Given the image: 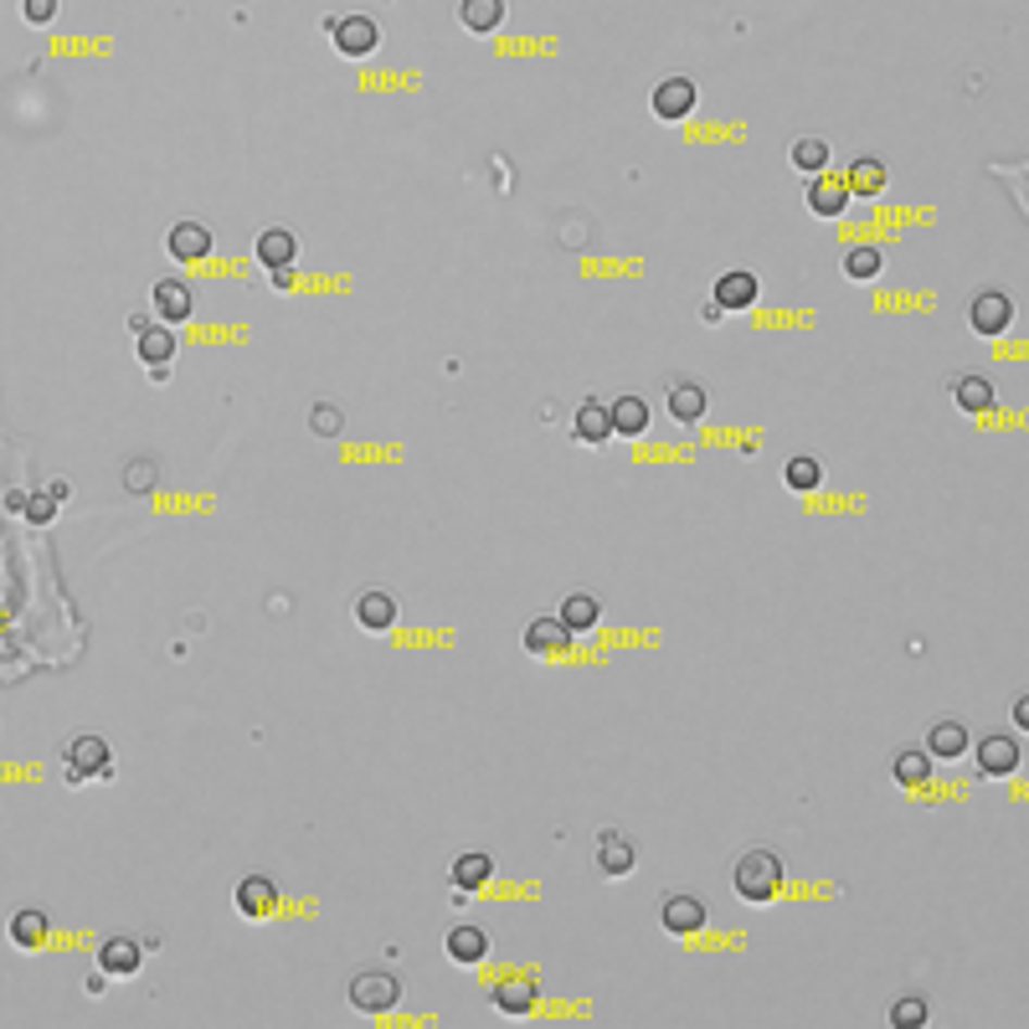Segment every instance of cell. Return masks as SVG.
<instances>
[{"label":"cell","instance_id":"obj_1","mask_svg":"<svg viewBox=\"0 0 1029 1029\" xmlns=\"http://www.w3.org/2000/svg\"><path fill=\"white\" fill-rule=\"evenodd\" d=\"M731 891L746 906H773L777 891H782V855H773V850H741L737 865H731Z\"/></svg>","mask_w":1029,"mask_h":1029},{"label":"cell","instance_id":"obj_2","mask_svg":"<svg viewBox=\"0 0 1029 1029\" xmlns=\"http://www.w3.org/2000/svg\"><path fill=\"white\" fill-rule=\"evenodd\" d=\"M402 999V978L387 968H361L350 978V1009L355 1014H387Z\"/></svg>","mask_w":1029,"mask_h":1029},{"label":"cell","instance_id":"obj_3","mask_svg":"<svg viewBox=\"0 0 1029 1029\" xmlns=\"http://www.w3.org/2000/svg\"><path fill=\"white\" fill-rule=\"evenodd\" d=\"M62 773L67 782H93V777L114 773V757H109V741L103 737H73L62 746Z\"/></svg>","mask_w":1029,"mask_h":1029},{"label":"cell","instance_id":"obj_4","mask_svg":"<svg viewBox=\"0 0 1029 1029\" xmlns=\"http://www.w3.org/2000/svg\"><path fill=\"white\" fill-rule=\"evenodd\" d=\"M1014 325V299L1004 289H978L968 299V330L972 335H1004Z\"/></svg>","mask_w":1029,"mask_h":1029},{"label":"cell","instance_id":"obj_5","mask_svg":"<svg viewBox=\"0 0 1029 1029\" xmlns=\"http://www.w3.org/2000/svg\"><path fill=\"white\" fill-rule=\"evenodd\" d=\"M592 865H598L602 880H623V875H633V865H639V844L628 835H618V829H602L598 844H592Z\"/></svg>","mask_w":1029,"mask_h":1029},{"label":"cell","instance_id":"obj_6","mask_svg":"<svg viewBox=\"0 0 1029 1029\" xmlns=\"http://www.w3.org/2000/svg\"><path fill=\"white\" fill-rule=\"evenodd\" d=\"M233 906H237L242 921H268L284 901H278V886H273L268 875H242L237 891H233Z\"/></svg>","mask_w":1029,"mask_h":1029},{"label":"cell","instance_id":"obj_7","mask_svg":"<svg viewBox=\"0 0 1029 1029\" xmlns=\"http://www.w3.org/2000/svg\"><path fill=\"white\" fill-rule=\"evenodd\" d=\"M972 752H978V773L983 777H1009V773H1019V762H1025V752H1019V741H1014L1009 731H993V737L972 741Z\"/></svg>","mask_w":1029,"mask_h":1029},{"label":"cell","instance_id":"obj_8","mask_svg":"<svg viewBox=\"0 0 1029 1029\" xmlns=\"http://www.w3.org/2000/svg\"><path fill=\"white\" fill-rule=\"evenodd\" d=\"M330 41L346 58H371V52L381 47V26L371 16H340V21H330Z\"/></svg>","mask_w":1029,"mask_h":1029},{"label":"cell","instance_id":"obj_9","mask_svg":"<svg viewBox=\"0 0 1029 1029\" xmlns=\"http://www.w3.org/2000/svg\"><path fill=\"white\" fill-rule=\"evenodd\" d=\"M660 927L669 937H695L700 927H705V901H700V895H685V891L664 895L660 901Z\"/></svg>","mask_w":1029,"mask_h":1029},{"label":"cell","instance_id":"obj_10","mask_svg":"<svg viewBox=\"0 0 1029 1029\" xmlns=\"http://www.w3.org/2000/svg\"><path fill=\"white\" fill-rule=\"evenodd\" d=\"M700 103V88L690 78H664L660 88H654V98H649V109L664 118V124H680V118L695 114Z\"/></svg>","mask_w":1029,"mask_h":1029},{"label":"cell","instance_id":"obj_11","mask_svg":"<svg viewBox=\"0 0 1029 1029\" xmlns=\"http://www.w3.org/2000/svg\"><path fill=\"white\" fill-rule=\"evenodd\" d=\"M397 618H402V607H397V598H391L387 587H366V592L355 598V628H366V633H391Z\"/></svg>","mask_w":1029,"mask_h":1029},{"label":"cell","instance_id":"obj_12","mask_svg":"<svg viewBox=\"0 0 1029 1029\" xmlns=\"http://www.w3.org/2000/svg\"><path fill=\"white\" fill-rule=\"evenodd\" d=\"M253 253L268 273H293V263H299V233L293 227H268V233H258Z\"/></svg>","mask_w":1029,"mask_h":1029},{"label":"cell","instance_id":"obj_13","mask_svg":"<svg viewBox=\"0 0 1029 1029\" xmlns=\"http://www.w3.org/2000/svg\"><path fill=\"white\" fill-rule=\"evenodd\" d=\"M968 746H972L968 726H963L957 716H942V720H932V726H927V746H921V752H927L932 762H957Z\"/></svg>","mask_w":1029,"mask_h":1029},{"label":"cell","instance_id":"obj_14","mask_svg":"<svg viewBox=\"0 0 1029 1029\" xmlns=\"http://www.w3.org/2000/svg\"><path fill=\"white\" fill-rule=\"evenodd\" d=\"M525 649H530L536 660H556V654L572 649V628H566L556 613H551V618H530L525 623Z\"/></svg>","mask_w":1029,"mask_h":1029},{"label":"cell","instance_id":"obj_15","mask_svg":"<svg viewBox=\"0 0 1029 1029\" xmlns=\"http://www.w3.org/2000/svg\"><path fill=\"white\" fill-rule=\"evenodd\" d=\"M165 248H171V258H180V263H201V258L216 248V237L206 222H175L171 233H165Z\"/></svg>","mask_w":1029,"mask_h":1029},{"label":"cell","instance_id":"obj_16","mask_svg":"<svg viewBox=\"0 0 1029 1029\" xmlns=\"http://www.w3.org/2000/svg\"><path fill=\"white\" fill-rule=\"evenodd\" d=\"M489 880H494V855H485V850H468V855H453V865H448V886L453 891H485Z\"/></svg>","mask_w":1029,"mask_h":1029},{"label":"cell","instance_id":"obj_17","mask_svg":"<svg viewBox=\"0 0 1029 1029\" xmlns=\"http://www.w3.org/2000/svg\"><path fill=\"white\" fill-rule=\"evenodd\" d=\"M572 438L587 448H602L607 438H613V417H607V402H598V397H587V402H577V412H572Z\"/></svg>","mask_w":1029,"mask_h":1029},{"label":"cell","instance_id":"obj_18","mask_svg":"<svg viewBox=\"0 0 1029 1029\" xmlns=\"http://www.w3.org/2000/svg\"><path fill=\"white\" fill-rule=\"evenodd\" d=\"M705 407H711V391H705V381H690V376L669 381V417H675V423L695 428L700 417H705Z\"/></svg>","mask_w":1029,"mask_h":1029},{"label":"cell","instance_id":"obj_19","mask_svg":"<svg viewBox=\"0 0 1029 1029\" xmlns=\"http://www.w3.org/2000/svg\"><path fill=\"white\" fill-rule=\"evenodd\" d=\"M844 206H850V186H844L839 175H829V171L808 175V212L835 222V216H844Z\"/></svg>","mask_w":1029,"mask_h":1029},{"label":"cell","instance_id":"obj_20","mask_svg":"<svg viewBox=\"0 0 1029 1029\" xmlns=\"http://www.w3.org/2000/svg\"><path fill=\"white\" fill-rule=\"evenodd\" d=\"M139 963H145V942H135V937H103L98 968L109 972V978H129V972H139Z\"/></svg>","mask_w":1029,"mask_h":1029},{"label":"cell","instance_id":"obj_21","mask_svg":"<svg viewBox=\"0 0 1029 1029\" xmlns=\"http://www.w3.org/2000/svg\"><path fill=\"white\" fill-rule=\"evenodd\" d=\"M489 1004L500 1014H510V1019H525V1014L536 1009V983L520 978V972H510V978H500V983L489 989Z\"/></svg>","mask_w":1029,"mask_h":1029},{"label":"cell","instance_id":"obj_22","mask_svg":"<svg viewBox=\"0 0 1029 1029\" xmlns=\"http://www.w3.org/2000/svg\"><path fill=\"white\" fill-rule=\"evenodd\" d=\"M443 948L459 968H479V963L489 957V932L485 927H474V921H464V927H453V932L443 937Z\"/></svg>","mask_w":1029,"mask_h":1029},{"label":"cell","instance_id":"obj_23","mask_svg":"<svg viewBox=\"0 0 1029 1029\" xmlns=\"http://www.w3.org/2000/svg\"><path fill=\"white\" fill-rule=\"evenodd\" d=\"M993 381L983 376V371H963L957 381H952V402H957V412H968V417H983V412L993 407Z\"/></svg>","mask_w":1029,"mask_h":1029},{"label":"cell","instance_id":"obj_24","mask_svg":"<svg viewBox=\"0 0 1029 1029\" xmlns=\"http://www.w3.org/2000/svg\"><path fill=\"white\" fill-rule=\"evenodd\" d=\"M716 299L720 310L731 314V310H752L757 304V273H746V268H731V273H720L716 278Z\"/></svg>","mask_w":1029,"mask_h":1029},{"label":"cell","instance_id":"obj_25","mask_svg":"<svg viewBox=\"0 0 1029 1029\" xmlns=\"http://www.w3.org/2000/svg\"><path fill=\"white\" fill-rule=\"evenodd\" d=\"M196 310L191 299V284H180V278H160L155 284V314L165 319V325H186Z\"/></svg>","mask_w":1029,"mask_h":1029},{"label":"cell","instance_id":"obj_26","mask_svg":"<svg viewBox=\"0 0 1029 1029\" xmlns=\"http://www.w3.org/2000/svg\"><path fill=\"white\" fill-rule=\"evenodd\" d=\"M47 937H52V921H47L41 906H21V912L11 916V942H16L21 952H41Z\"/></svg>","mask_w":1029,"mask_h":1029},{"label":"cell","instance_id":"obj_27","mask_svg":"<svg viewBox=\"0 0 1029 1029\" xmlns=\"http://www.w3.org/2000/svg\"><path fill=\"white\" fill-rule=\"evenodd\" d=\"M175 346H180V340H175V330L165 325V319H160V325H139L135 350H139V361H145V366H171Z\"/></svg>","mask_w":1029,"mask_h":1029},{"label":"cell","instance_id":"obj_28","mask_svg":"<svg viewBox=\"0 0 1029 1029\" xmlns=\"http://www.w3.org/2000/svg\"><path fill=\"white\" fill-rule=\"evenodd\" d=\"M607 417H613V432L618 438H643L649 432V402L643 397H618V402H607Z\"/></svg>","mask_w":1029,"mask_h":1029},{"label":"cell","instance_id":"obj_29","mask_svg":"<svg viewBox=\"0 0 1029 1029\" xmlns=\"http://www.w3.org/2000/svg\"><path fill=\"white\" fill-rule=\"evenodd\" d=\"M459 21H464V32H474V37H489V32H500V21H505V0H459Z\"/></svg>","mask_w":1029,"mask_h":1029},{"label":"cell","instance_id":"obj_30","mask_svg":"<svg viewBox=\"0 0 1029 1029\" xmlns=\"http://www.w3.org/2000/svg\"><path fill=\"white\" fill-rule=\"evenodd\" d=\"M782 485L793 489V494H814V489L824 485V459H818V453H793V459L782 464Z\"/></svg>","mask_w":1029,"mask_h":1029},{"label":"cell","instance_id":"obj_31","mask_svg":"<svg viewBox=\"0 0 1029 1029\" xmlns=\"http://www.w3.org/2000/svg\"><path fill=\"white\" fill-rule=\"evenodd\" d=\"M556 618H562L572 633H592V628H598V618H602V602L592 598V592H572V598L556 607Z\"/></svg>","mask_w":1029,"mask_h":1029},{"label":"cell","instance_id":"obj_32","mask_svg":"<svg viewBox=\"0 0 1029 1029\" xmlns=\"http://www.w3.org/2000/svg\"><path fill=\"white\" fill-rule=\"evenodd\" d=\"M850 196H880L886 191V160L880 155H859L855 165H850Z\"/></svg>","mask_w":1029,"mask_h":1029},{"label":"cell","instance_id":"obj_33","mask_svg":"<svg viewBox=\"0 0 1029 1029\" xmlns=\"http://www.w3.org/2000/svg\"><path fill=\"white\" fill-rule=\"evenodd\" d=\"M891 777L901 782V788H921V782L932 777V757H927L921 746H912V752H895V757H891Z\"/></svg>","mask_w":1029,"mask_h":1029},{"label":"cell","instance_id":"obj_34","mask_svg":"<svg viewBox=\"0 0 1029 1029\" xmlns=\"http://www.w3.org/2000/svg\"><path fill=\"white\" fill-rule=\"evenodd\" d=\"M880 268H886L880 248H850V253H844V278H855V284H870Z\"/></svg>","mask_w":1029,"mask_h":1029},{"label":"cell","instance_id":"obj_35","mask_svg":"<svg viewBox=\"0 0 1029 1029\" xmlns=\"http://www.w3.org/2000/svg\"><path fill=\"white\" fill-rule=\"evenodd\" d=\"M793 165H798L803 175H818L824 165H829V139H818V135L798 139V145H793Z\"/></svg>","mask_w":1029,"mask_h":1029},{"label":"cell","instance_id":"obj_36","mask_svg":"<svg viewBox=\"0 0 1029 1029\" xmlns=\"http://www.w3.org/2000/svg\"><path fill=\"white\" fill-rule=\"evenodd\" d=\"M155 485H160L155 459H129V464H124V489H129V494H155Z\"/></svg>","mask_w":1029,"mask_h":1029},{"label":"cell","instance_id":"obj_37","mask_svg":"<svg viewBox=\"0 0 1029 1029\" xmlns=\"http://www.w3.org/2000/svg\"><path fill=\"white\" fill-rule=\"evenodd\" d=\"M310 428H314V438H340V432H346V412L335 407V402H314Z\"/></svg>","mask_w":1029,"mask_h":1029},{"label":"cell","instance_id":"obj_38","mask_svg":"<svg viewBox=\"0 0 1029 1029\" xmlns=\"http://www.w3.org/2000/svg\"><path fill=\"white\" fill-rule=\"evenodd\" d=\"M921 1025H927V999H916V993L895 999L891 1004V1029H921Z\"/></svg>","mask_w":1029,"mask_h":1029},{"label":"cell","instance_id":"obj_39","mask_svg":"<svg viewBox=\"0 0 1029 1029\" xmlns=\"http://www.w3.org/2000/svg\"><path fill=\"white\" fill-rule=\"evenodd\" d=\"M21 510H26V520L32 525H47L52 515H58V500H52V494H26V505Z\"/></svg>","mask_w":1029,"mask_h":1029},{"label":"cell","instance_id":"obj_40","mask_svg":"<svg viewBox=\"0 0 1029 1029\" xmlns=\"http://www.w3.org/2000/svg\"><path fill=\"white\" fill-rule=\"evenodd\" d=\"M21 16L32 21V26H47V21L58 16V0H21Z\"/></svg>","mask_w":1029,"mask_h":1029},{"label":"cell","instance_id":"obj_41","mask_svg":"<svg viewBox=\"0 0 1029 1029\" xmlns=\"http://www.w3.org/2000/svg\"><path fill=\"white\" fill-rule=\"evenodd\" d=\"M1014 720H1019V726H1029V695L1014 700Z\"/></svg>","mask_w":1029,"mask_h":1029},{"label":"cell","instance_id":"obj_42","mask_svg":"<svg viewBox=\"0 0 1029 1029\" xmlns=\"http://www.w3.org/2000/svg\"><path fill=\"white\" fill-rule=\"evenodd\" d=\"M720 314H726V310H720V304H716V299H711V304H705V310H700V319H705V325H716V319H720Z\"/></svg>","mask_w":1029,"mask_h":1029}]
</instances>
